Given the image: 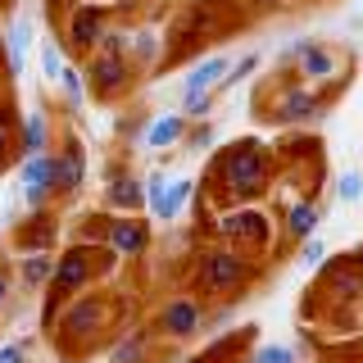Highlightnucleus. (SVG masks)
<instances>
[{
    "instance_id": "nucleus-27",
    "label": "nucleus",
    "mask_w": 363,
    "mask_h": 363,
    "mask_svg": "<svg viewBox=\"0 0 363 363\" xmlns=\"http://www.w3.org/2000/svg\"><path fill=\"white\" fill-rule=\"evenodd\" d=\"M23 277H28L32 281V286H37V281H45V277H50V259H28V268H23Z\"/></svg>"
},
{
    "instance_id": "nucleus-3",
    "label": "nucleus",
    "mask_w": 363,
    "mask_h": 363,
    "mask_svg": "<svg viewBox=\"0 0 363 363\" xmlns=\"http://www.w3.org/2000/svg\"><path fill=\"white\" fill-rule=\"evenodd\" d=\"M295 55H300V73L309 77V82H327V77H336V55L327 50V45H313V41H295Z\"/></svg>"
},
{
    "instance_id": "nucleus-4",
    "label": "nucleus",
    "mask_w": 363,
    "mask_h": 363,
    "mask_svg": "<svg viewBox=\"0 0 363 363\" xmlns=\"http://www.w3.org/2000/svg\"><path fill=\"white\" fill-rule=\"evenodd\" d=\"M241 277H245L241 255L218 250V255H209V264H204V286H209V291H227V286H236Z\"/></svg>"
},
{
    "instance_id": "nucleus-31",
    "label": "nucleus",
    "mask_w": 363,
    "mask_h": 363,
    "mask_svg": "<svg viewBox=\"0 0 363 363\" xmlns=\"http://www.w3.org/2000/svg\"><path fill=\"white\" fill-rule=\"evenodd\" d=\"M213 141V136H209V128H200L196 136H191V145H196V150H204V145H209Z\"/></svg>"
},
{
    "instance_id": "nucleus-18",
    "label": "nucleus",
    "mask_w": 363,
    "mask_h": 363,
    "mask_svg": "<svg viewBox=\"0 0 363 363\" xmlns=\"http://www.w3.org/2000/svg\"><path fill=\"white\" fill-rule=\"evenodd\" d=\"M145 200H150V213L159 223H173L168 218V177L164 173H155L150 182H145Z\"/></svg>"
},
{
    "instance_id": "nucleus-12",
    "label": "nucleus",
    "mask_w": 363,
    "mask_h": 363,
    "mask_svg": "<svg viewBox=\"0 0 363 363\" xmlns=\"http://www.w3.org/2000/svg\"><path fill=\"white\" fill-rule=\"evenodd\" d=\"M313 109H318V96H313V91H286V100H281L277 118L300 123V118H313Z\"/></svg>"
},
{
    "instance_id": "nucleus-16",
    "label": "nucleus",
    "mask_w": 363,
    "mask_h": 363,
    "mask_svg": "<svg viewBox=\"0 0 363 363\" xmlns=\"http://www.w3.org/2000/svg\"><path fill=\"white\" fill-rule=\"evenodd\" d=\"M23 155H45V113L32 109L23 123Z\"/></svg>"
},
{
    "instance_id": "nucleus-8",
    "label": "nucleus",
    "mask_w": 363,
    "mask_h": 363,
    "mask_svg": "<svg viewBox=\"0 0 363 363\" xmlns=\"http://www.w3.org/2000/svg\"><path fill=\"white\" fill-rule=\"evenodd\" d=\"M123 77H128V60H123L118 50L100 55V60L91 64V82H96V91H113V86H123Z\"/></svg>"
},
{
    "instance_id": "nucleus-17",
    "label": "nucleus",
    "mask_w": 363,
    "mask_h": 363,
    "mask_svg": "<svg viewBox=\"0 0 363 363\" xmlns=\"http://www.w3.org/2000/svg\"><path fill=\"white\" fill-rule=\"evenodd\" d=\"M141 245H145V232L132 218H118V223H113V250H118V255H136Z\"/></svg>"
},
{
    "instance_id": "nucleus-15",
    "label": "nucleus",
    "mask_w": 363,
    "mask_h": 363,
    "mask_svg": "<svg viewBox=\"0 0 363 363\" xmlns=\"http://www.w3.org/2000/svg\"><path fill=\"white\" fill-rule=\"evenodd\" d=\"M109 204L113 209H136V204H141V182L136 177H113L109 182Z\"/></svg>"
},
{
    "instance_id": "nucleus-19",
    "label": "nucleus",
    "mask_w": 363,
    "mask_h": 363,
    "mask_svg": "<svg viewBox=\"0 0 363 363\" xmlns=\"http://www.w3.org/2000/svg\"><path fill=\"white\" fill-rule=\"evenodd\" d=\"M223 232L227 236H264V223H259V213H227L223 218Z\"/></svg>"
},
{
    "instance_id": "nucleus-25",
    "label": "nucleus",
    "mask_w": 363,
    "mask_h": 363,
    "mask_svg": "<svg viewBox=\"0 0 363 363\" xmlns=\"http://www.w3.org/2000/svg\"><path fill=\"white\" fill-rule=\"evenodd\" d=\"M60 82H64V91H68V105H82V77H77V68H68V64H64Z\"/></svg>"
},
{
    "instance_id": "nucleus-32",
    "label": "nucleus",
    "mask_w": 363,
    "mask_h": 363,
    "mask_svg": "<svg viewBox=\"0 0 363 363\" xmlns=\"http://www.w3.org/2000/svg\"><path fill=\"white\" fill-rule=\"evenodd\" d=\"M5 145H9V132L0 128V159H5Z\"/></svg>"
},
{
    "instance_id": "nucleus-22",
    "label": "nucleus",
    "mask_w": 363,
    "mask_h": 363,
    "mask_svg": "<svg viewBox=\"0 0 363 363\" xmlns=\"http://www.w3.org/2000/svg\"><path fill=\"white\" fill-rule=\"evenodd\" d=\"M209 109H213L209 91H186V100H182V113H186V118H204Z\"/></svg>"
},
{
    "instance_id": "nucleus-34",
    "label": "nucleus",
    "mask_w": 363,
    "mask_h": 363,
    "mask_svg": "<svg viewBox=\"0 0 363 363\" xmlns=\"http://www.w3.org/2000/svg\"><path fill=\"white\" fill-rule=\"evenodd\" d=\"M255 5H277V0H255Z\"/></svg>"
},
{
    "instance_id": "nucleus-23",
    "label": "nucleus",
    "mask_w": 363,
    "mask_h": 363,
    "mask_svg": "<svg viewBox=\"0 0 363 363\" xmlns=\"http://www.w3.org/2000/svg\"><path fill=\"white\" fill-rule=\"evenodd\" d=\"M255 68H259V55H245V60H236V64L223 73V82H218V86H236V82H245Z\"/></svg>"
},
{
    "instance_id": "nucleus-24",
    "label": "nucleus",
    "mask_w": 363,
    "mask_h": 363,
    "mask_svg": "<svg viewBox=\"0 0 363 363\" xmlns=\"http://www.w3.org/2000/svg\"><path fill=\"white\" fill-rule=\"evenodd\" d=\"M336 196L345 200V204L363 200V177H359V173H340V177H336Z\"/></svg>"
},
{
    "instance_id": "nucleus-29",
    "label": "nucleus",
    "mask_w": 363,
    "mask_h": 363,
    "mask_svg": "<svg viewBox=\"0 0 363 363\" xmlns=\"http://www.w3.org/2000/svg\"><path fill=\"white\" fill-rule=\"evenodd\" d=\"M323 255H327V245L323 241H309V245L300 250V264L304 268H318V264H323Z\"/></svg>"
},
{
    "instance_id": "nucleus-11",
    "label": "nucleus",
    "mask_w": 363,
    "mask_h": 363,
    "mask_svg": "<svg viewBox=\"0 0 363 363\" xmlns=\"http://www.w3.org/2000/svg\"><path fill=\"white\" fill-rule=\"evenodd\" d=\"M28 41H32L28 23H9V32H5V64H9V73H23V64H28Z\"/></svg>"
},
{
    "instance_id": "nucleus-6",
    "label": "nucleus",
    "mask_w": 363,
    "mask_h": 363,
    "mask_svg": "<svg viewBox=\"0 0 363 363\" xmlns=\"http://www.w3.org/2000/svg\"><path fill=\"white\" fill-rule=\"evenodd\" d=\"M182 132H186V113H159L145 128V150H168L182 141Z\"/></svg>"
},
{
    "instance_id": "nucleus-1",
    "label": "nucleus",
    "mask_w": 363,
    "mask_h": 363,
    "mask_svg": "<svg viewBox=\"0 0 363 363\" xmlns=\"http://www.w3.org/2000/svg\"><path fill=\"white\" fill-rule=\"evenodd\" d=\"M264 177H268V164H264V155H259V141H245V145H236V150H227V159H223V182L232 191L250 196V191L264 186Z\"/></svg>"
},
{
    "instance_id": "nucleus-14",
    "label": "nucleus",
    "mask_w": 363,
    "mask_h": 363,
    "mask_svg": "<svg viewBox=\"0 0 363 363\" xmlns=\"http://www.w3.org/2000/svg\"><path fill=\"white\" fill-rule=\"evenodd\" d=\"M105 37V23H100V9H82V14L73 18V41L77 45H96Z\"/></svg>"
},
{
    "instance_id": "nucleus-30",
    "label": "nucleus",
    "mask_w": 363,
    "mask_h": 363,
    "mask_svg": "<svg viewBox=\"0 0 363 363\" xmlns=\"http://www.w3.org/2000/svg\"><path fill=\"white\" fill-rule=\"evenodd\" d=\"M0 363H23V345H0Z\"/></svg>"
},
{
    "instance_id": "nucleus-10",
    "label": "nucleus",
    "mask_w": 363,
    "mask_h": 363,
    "mask_svg": "<svg viewBox=\"0 0 363 363\" xmlns=\"http://www.w3.org/2000/svg\"><path fill=\"white\" fill-rule=\"evenodd\" d=\"M164 327H168L173 336H191V332L200 327V309H196L191 300H173V304L164 309Z\"/></svg>"
},
{
    "instance_id": "nucleus-33",
    "label": "nucleus",
    "mask_w": 363,
    "mask_h": 363,
    "mask_svg": "<svg viewBox=\"0 0 363 363\" xmlns=\"http://www.w3.org/2000/svg\"><path fill=\"white\" fill-rule=\"evenodd\" d=\"M0 304H5V277H0Z\"/></svg>"
},
{
    "instance_id": "nucleus-7",
    "label": "nucleus",
    "mask_w": 363,
    "mask_h": 363,
    "mask_svg": "<svg viewBox=\"0 0 363 363\" xmlns=\"http://www.w3.org/2000/svg\"><path fill=\"white\" fill-rule=\"evenodd\" d=\"M227 68H232V60H227V55H209V60H200V64L186 73V91H213V86L223 82Z\"/></svg>"
},
{
    "instance_id": "nucleus-9",
    "label": "nucleus",
    "mask_w": 363,
    "mask_h": 363,
    "mask_svg": "<svg viewBox=\"0 0 363 363\" xmlns=\"http://www.w3.org/2000/svg\"><path fill=\"white\" fill-rule=\"evenodd\" d=\"M86 272H91L86 250H73V255H64L60 268H55V286H60V291H77L86 281Z\"/></svg>"
},
{
    "instance_id": "nucleus-21",
    "label": "nucleus",
    "mask_w": 363,
    "mask_h": 363,
    "mask_svg": "<svg viewBox=\"0 0 363 363\" xmlns=\"http://www.w3.org/2000/svg\"><path fill=\"white\" fill-rule=\"evenodd\" d=\"M41 73L50 77V82H60V73H64V55H60V45H55V41L41 45Z\"/></svg>"
},
{
    "instance_id": "nucleus-26",
    "label": "nucleus",
    "mask_w": 363,
    "mask_h": 363,
    "mask_svg": "<svg viewBox=\"0 0 363 363\" xmlns=\"http://www.w3.org/2000/svg\"><path fill=\"white\" fill-rule=\"evenodd\" d=\"M250 363H295V354H291L286 345H264V350H259V354L250 359Z\"/></svg>"
},
{
    "instance_id": "nucleus-2",
    "label": "nucleus",
    "mask_w": 363,
    "mask_h": 363,
    "mask_svg": "<svg viewBox=\"0 0 363 363\" xmlns=\"http://www.w3.org/2000/svg\"><path fill=\"white\" fill-rule=\"evenodd\" d=\"M18 186H23V200H28V209H41L45 191L55 186V177H50V155H23Z\"/></svg>"
},
{
    "instance_id": "nucleus-13",
    "label": "nucleus",
    "mask_w": 363,
    "mask_h": 363,
    "mask_svg": "<svg viewBox=\"0 0 363 363\" xmlns=\"http://www.w3.org/2000/svg\"><path fill=\"white\" fill-rule=\"evenodd\" d=\"M318 223H323V209H318L313 200H300V204L291 209V218H286L291 236H309V232H318Z\"/></svg>"
},
{
    "instance_id": "nucleus-20",
    "label": "nucleus",
    "mask_w": 363,
    "mask_h": 363,
    "mask_svg": "<svg viewBox=\"0 0 363 363\" xmlns=\"http://www.w3.org/2000/svg\"><path fill=\"white\" fill-rule=\"evenodd\" d=\"M191 191H196V182L191 177H177L173 186H168V218H177L182 209H186V200H191Z\"/></svg>"
},
{
    "instance_id": "nucleus-5",
    "label": "nucleus",
    "mask_w": 363,
    "mask_h": 363,
    "mask_svg": "<svg viewBox=\"0 0 363 363\" xmlns=\"http://www.w3.org/2000/svg\"><path fill=\"white\" fill-rule=\"evenodd\" d=\"M50 177H55V191H77L86 177V159H82V145H68L60 159H50Z\"/></svg>"
},
{
    "instance_id": "nucleus-28",
    "label": "nucleus",
    "mask_w": 363,
    "mask_h": 363,
    "mask_svg": "<svg viewBox=\"0 0 363 363\" xmlns=\"http://www.w3.org/2000/svg\"><path fill=\"white\" fill-rule=\"evenodd\" d=\"M132 50L141 55V60H155V50H159V41H155V32H136L132 37Z\"/></svg>"
}]
</instances>
